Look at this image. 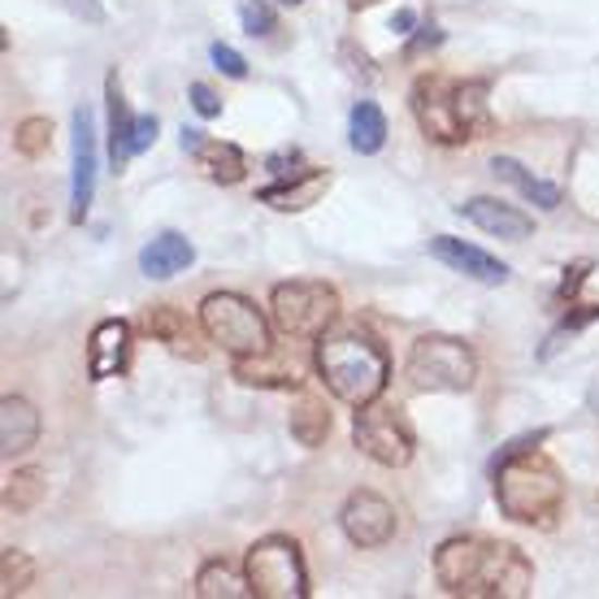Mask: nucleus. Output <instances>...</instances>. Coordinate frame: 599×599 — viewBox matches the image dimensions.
Returning <instances> with one entry per match:
<instances>
[{
    "instance_id": "f257e3e1",
    "label": "nucleus",
    "mask_w": 599,
    "mask_h": 599,
    "mask_svg": "<svg viewBox=\"0 0 599 599\" xmlns=\"http://www.w3.org/2000/svg\"><path fill=\"white\" fill-rule=\"evenodd\" d=\"M435 578L448 596L465 599H526L535 587V565L513 543H491L478 535H456L435 552Z\"/></svg>"
},
{
    "instance_id": "f03ea898",
    "label": "nucleus",
    "mask_w": 599,
    "mask_h": 599,
    "mask_svg": "<svg viewBox=\"0 0 599 599\" xmlns=\"http://www.w3.org/2000/svg\"><path fill=\"white\" fill-rule=\"evenodd\" d=\"M565 500L561 469L530 448H509V456L496 469V504L517 526H552Z\"/></svg>"
},
{
    "instance_id": "7ed1b4c3",
    "label": "nucleus",
    "mask_w": 599,
    "mask_h": 599,
    "mask_svg": "<svg viewBox=\"0 0 599 599\" xmlns=\"http://www.w3.org/2000/svg\"><path fill=\"white\" fill-rule=\"evenodd\" d=\"M317 374H321V382L330 387L334 400L360 408V404L382 395L391 365H387V352L369 334H360V330H326L317 339Z\"/></svg>"
},
{
    "instance_id": "20e7f679",
    "label": "nucleus",
    "mask_w": 599,
    "mask_h": 599,
    "mask_svg": "<svg viewBox=\"0 0 599 599\" xmlns=\"http://www.w3.org/2000/svg\"><path fill=\"white\" fill-rule=\"evenodd\" d=\"M200 330L209 343H222L231 356L270 352V321L266 313L240 292H213L200 304Z\"/></svg>"
},
{
    "instance_id": "39448f33",
    "label": "nucleus",
    "mask_w": 599,
    "mask_h": 599,
    "mask_svg": "<svg viewBox=\"0 0 599 599\" xmlns=\"http://www.w3.org/2000/svg\"><path fill=\"white\" fill-rule=\"evenodd\" d=\"M408 378L421 391H469L478 378V360L469 343L452 334H421L408 352Z\"/></svg>"
},
{
    "instance_id": "423d86ee",
    "label": "nucleus",
    "mask_w": 599,
    "mask_h": 599,
    "mask_svg": "<svg viewBox=\"0 0 599 599\" xmlns=\"http://www.w3.org/2000/svg\"><path fill=\"white\" fill-rule=\"evenodd\" d=\"M339 317V296L334 288L317 283V279H296V283H279L270 296V321L288 334V339H321Z\"/></svg>"
},
{
    "instance_id": "0eeeda50",
    "label": "nucleus",
    "mask_w": 599,
    "mask_h": 599,
    "mask_svg": "<svg viewBox=\"0 0 599 599\" xmlns=\"http://www.w3.org/2000/svg\"><path fill=\"white\" fill-rule=\"evenodd\" d=\"M244 574H248V587H253V596L257 599H304L308 596L304 557H300L296 539H283V535L257 539V543L248 548Z\"/></svg>"
},
{
    "instance_id": "6e6552de",
    "label": "nucleus",
    "mask_w": 599,
    "mask_h": 599,
    "mask_svg": "<svg viewBox=\"0 0 599 599\" xmlns=\"http://www.w3.org/2000/svg\"><path fill=\"white\" fill-rule=\"evenodd\" d=\"M352 443L382 469H404L413 461V430H408V421L400 417V408L378 404V400L356 408Z\"/></svg>"
},
{
    "instance_id": "1a4fd4ad",
    "label": "nucleus",
    "mask_w": 599,
    "mask_h": 599,
    "mask_svg": "<svg viewBox=\"0 0 599 599\" xmlns=\"http://www.w3.org/2000/svg\"><path fill=\"white\" fill-rule=\"evenodd\" d=\"M413 113H417V126L439 139V144H465V126H461V113H456V83L443 78V74H430V78H417L413 87Z\"/></svg>"
},
{
    "instance_id": "9d476101",
    "label": "nucleus",
    "mask_w": 599,
    "mask_h": 599,
    "mask_svg": "<svg viewBox=\"0 0 599 599\" xmlns=\"http://www.w3.org/2000/svg\"><path fill=\"white\" fill-rule=\"evenodd\" d=\"M339 526L352 548H382L395 535V509L374 491H352L339 513Z\"/></svg>"
},
{
    "instance_id": "9b49d317",
    "label": "nucleus",
    "mask_w": 599,
    "mask_h": 599,
    "mask_svg": "<svg viewBox=\"0 0 599 599\" xmlns=\"http://www.w3.org/2000/svg\"><path fill=\"white\" fill-rule=\"evenodd\" d=\"M96 192V131H91V109H74V183H70V218L83 222L91 209Z\"/></svg>"
},
{
    "instance_id": "f8f14e48",
    "label": "nucleus",
    "mask_w": 599,
    "mask_h": 599,
    "mask_svg": "<svg viewBox=\"0 0 599 599\" xmlns=\"http://www.w3.org/2000/svg\"><path fill=\"white\" fill-rule=\"evenodd\" d=\"M131 360V326L109 317L91 330V343H87V378L91 382H105V378H118Z\"/></svg>"
},
{
    "instance_id": "ddd939ff",
    "label": "nucleus",
    "mask_w": 599,
    "mask_h": 599,
    "mask_svg": "<svg viewBox=\"0 0 599 599\" xmlns=\"http://www.w3.org/2000/svg\"><path fill=\"white\" fill-rule=\"evenodd\" d=\"M430 253L443 261V266H452L456 274H465V279H478V283H509V266L504 261H496L491 253H482V248H474V244H465V240H452V235H439V240H430Z\"/></svg>"
},
{
    "instance_id": "4468645a",
    "label": "nucleus",
    "mask_w": 599,
    "mask_h": 599,
    "mask_svg": "<svg viewBox=\"0 0 599 599\" xmlns=\"http://www.w3.org/2000/svg\"><path fill=\"white\" fill-rule=\"evenodd\" d=\"M144 330H148L157 343H166L174 356H183V360H205V343H200L196 326H192L187 313H179L174 304H157V308H148Z\"/></svg>"
},
{
    "instance_id": "2eb2a0df",
    "label": "nucleus",
    "mask_w": 599,
    "mask_h": 599,
    "mask_svg": "<svg viewBox=\"0 0 599 599\" xmlns=\"http://www.w3.org/2000/svg\"><path fill=\"white\" fill-rule=\"evenodd\" d=\"M456 213H461L465 222H474L478 231L500 235V240H526V235L535 231V222H530L522 209H513V205H504V200H491V196H474V200H465Z\"/></svg>"
},
{
    "instance_id": "dca6fc26",
    "label": "nucleus",
    "mask_w": 599,
    "mask_h": 599,
    "mask_svg": "<svg viewBox=\"0 0 599 599\" xmlns=\"http://www.w3.org/2000/svg\"><path fill=\"white\" fill-rule=\"evenodd\" d=\"M39 439V413L30 400L22 395H4L0 400V452L4 456H17L26 448H35Z\"/></svg>"
},
{
    "instance_id": "f3484780",
    "label": "nucleus",
    "mask_w": 599,
    "mask_h": 599,
    "mask_svg": "<svg viewBox=\"0 0 599 599\" xmlns=\"http://www.w3.org/2000/svg\"><path fill=\"white\" fill-rule=\"evenodd\" d=\"M192 261H196V248H192L179 231L157 235V240L139 253V270H144L148 279H174V274H183Z\"/></svg>"
},
{
    "instance_id": "a211bd4d",
    "label": "nucleus",
    "mask_w": 599,
    "mask_h": 599,
    "mask_svg": "<svg viewBox=\"0 0 599 599\" xmlns=\"http://www.w3.org/2000/svg\"><path fill=\"white\" fill-rule=\"evenodd\" d=\"M330 187V174L326 170H300L296 183H279V187H266L261 192V205L279 209V213H300L308 205H317V196Z\"/></svg>"
},
{
    "instance_id": "6ab92c4d",
    "label": "nucleus",
    "mask_w": 599,
    "mask_h": 599,
    "mask_svg": "<svg viewBox=\"0 0 599 599\" xmlns=\"http://www.w3.org/2000/svg\"><path fill=\"white\" fill-rule=\"evenodd\" d=\"M196 596L200 599H248V574H240L231 561H205L196 574Z\"/></svg>"
},
{
    "instance_id": "aec40b11",
    "label": "nucleus",
    "mask_w": 599,
    "mask_h": 599,
    "mask_svg": "<svg viewBox=\"0 0 599 599\" xmlns=\"http://www.w3.org/2000/svg\"><path fill=\"white\" fill-rule=\"evenodd\" d=\"M347 144L360 152V157H374L382 144H387V118L374 100H356L352 105V122H347Z\"/></svg>"
},
{
    "instance_id": "412c9836",
    "label": "nucleus",
    "mask_w": 599,
    "mask_h": 599,
    "mask_svg": "<svg viewBox=\"0 0 599 599\" xmlns=\"http://www.w3.org/2000/svg\"><path fill=\"white\" fill-rule=\"evenodd\" d=\"M491 170H496L504 183H513V187H517L530 205H539V209H548V213H552V209H561V187H552V183L535 179V174H530L526 166H517L513 157H496V161H491Z\"/></svg>"
},
{
    "instance_id": "4be33fe9",
    "label": "nucleus",
    "mask_w": 599,
    "mask_h": 599,
    "mask_svg": "<svg viewBox=\"0 0 599 599\" xmlns=\"http://www.w3.org/2000/svg\"><path fill=\"white\" fill-rule=\"evenodd\" d=\"M196 161H200V170L213 183H240L248 174V157L235 144H222V139H205L200 152H196Z\"/></svg>"
},
{
    "instance_id": "5701e85b",
    "label": "nucleus",
    "mask_w": 599,
    "mask_h": 599,
    "mask_svg": "<svg viewBox=\"0 0 599 599\" xmlns=\"http://www.w3.org/2000/svg\"><path fill=\"white\" fill-rule=\"evenodd\" d=\"M131 131H135V118L126 113L122 83H118V74H109V157H113V166L131 161Z\"/></svg>"
},
{
    "instance_id": "b1692460",
    "label": "nucleus",
    "mask_w": 599,
    "mask_h": 599,
    "mask_svg": "<svg viewBox=\"0 0 599 599\" xmlns=\"http://www.w3.org/2000/svg\"><path fill=\"white\" fill-rule=\"evenodd\" d=\"M487 83H456V113L469 139H478L491 126V100H487Z\"/></svg>"
},
{
    "instance_id": "393cba45",
    "label": "nucleus",
    "mask_w": 599,
    "mask_h": 599,
    "mask_svg": "<svg viewBox=\"0 0 599 599\" xmlns=\"http://www.w3.org/2000/svg\"><path fill=\"white\" fill-rule=\"evenodd\" d=\"M44 491H48V482H44V474H39V469H13V474L4 478V509L22 517V513L39 509Z\"/></svg>"
},
{
    "instance_id": "a878e982",
    "label": "nucleus",
    "mask_w": 599,
    "mask_h": 599,
    "mask_svg": "<svg viewBox=\"0 0 599 599\" xmlns=\"http://www.w3.org/2000/svg\"><path fill=\"white\" fill-rule=\"evenodd\" d=\"M326 435H330V413L317 400H300L292 408V439L304 448H317V443H326Z\"/></svg>"
},
{
    "instance_id": "bb28decb",
    "label": "nucleus",
    "mask_w": 599,
    "mask_h": 599,
    "mask_svg": "<svg viewBox=\"0 0 599 599\" xmlns=\"http://www.w3.org/2000/svg\"><path fill=\"white\" fill-rule=\"evenodd\" d=\"M30 583H35V561L17 548H4V557H0V596H22Z\"/></svg>"
},
{
    "instance_id": "cd10ccee",
    "label": "nucleus",
    "mask_w": 599,
    "mask_h": 599,
    "mask_svg": "<svg viewBox=\"0 0 599 599\" xmlns=\"http://www.w3.org/2000/svg\"><path fill=\"white\" fill-rule=\"evenodd\" d=\"M48 139H52V126H48L44 118H26V122H17V131H13V148H17V157H26V161L44 157V152H48Z\"/></svg>"
},
{
    "instance_id": "c85d7f7f",
    "label": "nucleus",
    "mask_w": 599,
    "mask_h": 599,
    "mask_svg": "<svg viewBox=\"0 0 599 599\" xmlns=\"http://www.w3.org/2000/svg\"><path fill=\"white\" fill-rule=\"evenodd\" d=\"M240 22H244V30L257 39V35H270L274 30V9L270 4H261V0H244L240 4Z\"/></svg>"
},
{
    "instance_id": "c756f323",
    "label": "nucleus",
    "mask_w": 599,
    "mask_h": 599,
    "mask_svg": "<svg viewBox=\"0 0 599 599\" xmlns=\"http://www.w3.org/2000/svg\"><path fill=\"white\" fill-rule=\"evenodd\" d=\"M209 57H213V65H218L227 78H244V74H248V61H244L235 48H227V44H213Z\"/></svg>"
},
{
    "instance_id": "7c9ffc66",
    "label": "nucleus",
    "mask_w": 599,
    "mask_h": 599,
    "mask_svg": "<svg viewBox=\"0 0 599 599\" xmlns=\"http://www.w3.org/2000/svg\"><path fill=\"white\" fill-rule=\"evenodd\" d=\"M192 105H196L200 118H218V113H222V100L213 96L209 83H192Z\"/></svg>"
},
{
    "instance_id": "2f4dec72",
    "label": "nucleus",
    "mask_w": 599,
    "mask_h": 599,
    "mask_svg": "<svg viewBox=\"0 0 599 599\" xmlns=\"http://www.w3.org/2000/svg\"><path fill=\"white\" fill-rule=\"evenodd\" d=\"M152 139H157V118H148V113L135 118V131H131V157H139Z\"/></svg>"
},
{
    "instance_id": "473e14b6",
    "label": "nucleus",
    "mask_w": 599,
    "mask_h": 599,
    "mask_svg": "<svg viewBox=\"0 0 599 599\" xmlns=\"http://www.w3.org/2000/svg\"><path fill=\"white\" fill-rule=\"evenodd\" d=\"M439 39H443V35H439V30H435V26H426V30H421V35H417V39H413V44H408V57H417V52H421V48H435V44H439Z\"/></svg>"
},
{
    "instance_id": "72a5a7b5",
    "label": "nucleus",
    "mask_w": 599,
    "mask_h": 599,
    "mask_svg": "<svg viewBox=\"0 0 599 599\" xmlns=\"http://www.w3.org/2000/svg\"><path fill=\"white\" fill-rule=\"evenodd\" d=\"M413 26H417V13H413V9H400V13L391 17V30H395V35H408Z\"/></svg>"
},
{
    "instance_id": "f704fd0d",
    "label": "nucleus",
    "mask_w": 599,
    "mask_h": 599,
    "mask_svg": "<svg viewBox=\"0 0 599 599\" xmlns=\"http://www.w3.org/2000/svg\"><path fill=\"white\" fill-rule=\"evenodd\" d=\"M200 144H205V135H200V131H187V126H183V152H200Z\"/></svg>"
},
{
    "instance_id": "c9c22d12",
    "label": "nucleus",
    "mask_w": 599,
    "mask_h": 599,
    "mask_svg": "<svg viewBox=\"0 0 599 599\" xmlns=\"http://www.w3.org/2000/svg\"><path fill=\"white\" fill-rule=\"evenodd\" d=\"M296 161H300L296 152H279V157H270V170H274V174H288L283 166H296Z\"/></svg>"
},
{
    "instance_id": "e433bc0d",
    "label": "nucleus",
    "mask_w": 599,
    "mask_h": 599,
    "mask_svg": "<svg viewBox=\"0 0 599 599\" xmlns=\"http://www.w3.org/2000/svg\"><path fill=\"white\" fill-rule=\"evenodd\" d=\"M352 4H356V9H360V4H374V0H352Z\"/></svg>"
},
{
    "instance_id": "4c0bfd02",
    "label": "nucleus",
    "mask_w": 599,
    "mask_h": 599,
    "mask_svg": "<svg viewBox=\"0 0 599 599\" xmlns=\"http://www.w3.org/2000/svg\"><path fill=\"white\" fill-rule=\"evenodd\" d=\"M283 4H300V0H283Z\"/></svg>"
}]
</instances>
